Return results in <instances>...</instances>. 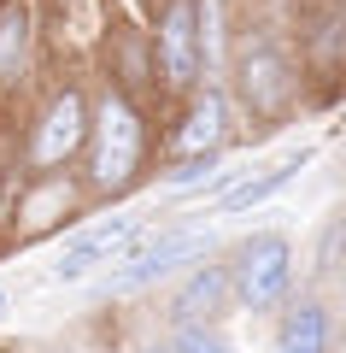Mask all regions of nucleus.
I'll return each instance as SVG.
<instances>
[{"label":"nucleus","mask_w":346,"mask_h":353,"mask_svg":"<svg viewBox=\"0 0 346 353\" xmlns=\"http://www.w3.org/2000/svg\"><path fill=\"white\" fill-rule=\"evenodd\" d=\"M136 159H141V124H136V112H129L124 101H106L100 118H94V183H106V189L129 183Z\"/></svg>","instance_id":"f257e3e1"},{"label":"nucleus","mask_w":346,"mask_h":353,"mask_svg":"<svg viewBox=\"0 0 346 353\" xmlns=\"http://www.w3.org/2000/svg\"><path fill=\"white\" fill-rule=\"evenodd\" d=\"M288 283H294V248H288V236L247 241V253H241V301L252 312H270L288 294Z\"/></svg>","instance_id":"f03ea898"},{"label":"nucleus","mask_w":346,"mask_h":353,"mask_svg":"<svg viewBox=\"0 0 346 353\" xmlns=\"http://www.w3.org/2000/svg\"><path fill=\"white\" fill-rule=\"evenodd\" d=\"M206 230H164V236H153L141 253H129L124 259V271L111 277V289L118 294H129V289H147V283H159V277H171L176 265H188L194 253H206Z\"/></svg>","instance_id":"7ed1b4c3"},{"label":"nucleus","mask_w":346,"mask_h":353,"mask_svg":"<svg viewBox=\"0 0 346 353\" xmlns=\"http://www.w3.org/2000/svg\"><path fill=\"white\" fill-rule=\"evenodd\" d=\"M136 218H106V224H94V230H83V236H71L59 248V259H53V277L59 283H76V277H88L94 265H106V259H118V253L129 248V236H136Z\"/></svg>","instance_id":"20e7f679"},{"label":"nucleus","mask_w":346,"mask_h":353,"mask_svg":"<svg viewBox=\"0 0 346 353\" xmlns=\"http://www.w3.org/2000/svg\"><path fill=\"white\" fill-rule=\"evenodd\" d=\"M241 94H247L252 112H282L288 94H294V83H288V65L276 48H247L241 53Z\"/></svg>","instance_id":"39448f33"},{"label":"nucleus","mask_w":346,"mask_h":353,"mask_svg":"<svg viewBox=\"0 0 346 353\" xmlns=\"http://www.w3.org/2000/svg\"><path fill=\"white\" fill-rule=\"evenodd\" d=\"M159 41H164V77L171 83H194L199 77V6L194 0H176L171 6Z\"/></svg>","instance_id":"423d86ee"},{"label":"nucleus","mask_w":346,"mask_h":353,"mask_svg":"<svg viewBox=\"0 0 346 353\" xmlns=\"http://www.w3.org/2000/svg\"><path fill=\"white\" fill-rule=\"evenodd\" d=\"M83 141V101L76 94H59L41 118V136H36V165H59L71 159V148Z\"/></svg>","instance_id":"0eeeda50"},{"label":"nucleus","mask_w":346,"mask_h":353,"mask_svg":"<svg viewBox=\"0 0 346 353\" xmlns=\"http://www.w3.org/2000/svg\"><path fill=\"white\" fill-rule=\"evenodd\" d=\"M223 301H229V271H223V265H206V271H194L188 289L176 294V324H194L199 312H217Z\"/></svg>","instance_id":"6e6552de"},{"label":"nucleus","mask_w":346,"mask_h":353,"mask_svg":"<svg viewBox=\"0 0 346 353\" xmlns=\"http://www.w3.org/2000/svg\"><path fill=\"white\" fill-rule=\"evenodd\" d=\"M217 141H223V101H217V94H206V101L194 106V118H188V130L176 136V148L199 159V153H211Z\"/></svg>","instance_id":"1a4fd4ad"},{"label":"nucleus","mask_w":346,"mask_h":353,"mask_svg":"<svg viewBox=\"0 0 346 353\" xmlns=\"http://www.w3.org/2000/svg\"><path fill=\"white\" fill-rule=\"evenodd\" d=\"M299 165L305 159H282L276 171H264V176H252V183H241L235 194H223V212H247V206H259V201H270L276 189H282L288 176H299Z\"/></svg>","instance_id":"9d476101"},{"label":"nucleus","mask_w":346,"mask_h":353,"mask_svg":"<svg viewBox=\"0 0 346 353\" xmlns=\"http://www.w3.org/2000/svg\"><path fill=\"white\" fill-rule=\"evenodd\" d=\"M276 353H323V312L317 306H299L282 330V347Z\"/></svg>","instance_id":"9b49d317"},{"label":"nucleus","mask_w":346,"mask_h":353,"mask_svg":"<svg viewBox=\"0 0 346 353\" xmlns=\"http://www.w3.org/2000/svg\"><path fill=\"white\" fill-rule=\"evenodd\" d=\"M24 48H30V18L24 12H6V18H0V77H18Z\"/></svg>","instance_id":"f8f14e48"},{"label":"nucleus","mask_w":346,"mask_h":353,"mask_svg":"<svg viewBox=\"0 0 346 353\" xmlns=\"http://www.w3.org/2000/svg\"><path fill=\"white\" fill-rule=\"evenodd\" d=\"M176 353H235V347L217 341V336H206V330H182V336H176Z\"/></svg>","instance_id":"ddd939ff"},{"label":"nucleus","mask_w":346,"mask_h":353,"mask_svg":"<svg viewBox=\"0 0 346 353\" xmlns=\"http://www.w3.org/2000/svg\"><path fill=\"white\" fill-rule=\"evenodd\" d=\"M0 306H6V294H0Z\"/></svg>","instance_id":"4468645a"}]
</instances>
